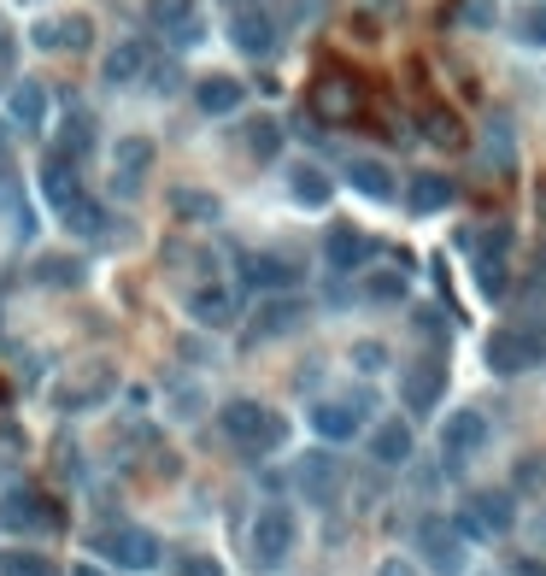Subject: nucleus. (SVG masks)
<instances>
[{"label":"nucleus","mask_w":546,"mask_h":576,"mask_svg":"<svg viewBox=\"0 0 546 576\" xmlns=\"http://www.w3.org/2000/svg\"><path fill=\"white\" fill-rule=\"evenodd\" d=\"M417 547H424V565L435 576H458V570H465V535H458V524H447V518H424V524H417Z\"/></svg>","instance_id":"nucleus-6"},{"label":"nucleus","mask_w":546,"mask_h":576,"mask_svg":"<svg viewBox=\"0 0 546 576\" xmlns=\"http://www.w3.org/2000/svg\"><path fill=\"white\" fill-rule=\"evenodd\" d=\"M195 107L206 118H224V112H236L241 107V82L236 77H200V89H195Z\"/></svg>","instance_id":"nucleus-21"},{"label":"nucleus","mask_w":546,"mask_h":576,"mask_svg":"<svg viewBox=\"0 0 546 576\" xmlns=\"http://www.w3.org/2000/svg\"><path fill=\"white\" fill-rule=\"evenodd\" d=\"M229 41H236L247 59H270L277 24H270V12H259V7H241V12H229Z\"/></svg>","instance_id":"nucleus-9"},{"label":"nucleus","mask_w":546,"mask_h":576,"mask_svg":"<svg viewBox=\"0 0 546 576\" xmlns=\"http://www.w3.org/2000/svg\"><path fill=\"white\" fill-rule=\"evenodd\" d=\"M236 265H241V282H254V288H294L300 282V271L277 254H241Z\"/></svg>","instance_id":"nucleus-18"},{"label":"nucleus","mask_w":546,"mask_h":576,"mask_svg":"<svg viewBox=\"0 0 546 576\" xmlns=\"http://www.w3.org/2000/svg\"><path fill=\"white\" fill-rule=\"evenodd\" d=\"M294 542H300V524H294L288 506H265L254 518V565L259 570H277L294 553Z\"/></svg>","instance_id":"nucleus-4"},{"label":"nucleus","mask_w":546,"mask_h":576,"mask_svg":"<svg viewBox=\"0 0 546 576\" xmlns=\"http://www.w3.org/2000/svg\"><path fill=\"white\" fill-rule=\"evenodd\" d=\"M517 576H546V565L540 559H517Z\"/></svg>","instance_id":"nucleus-47"},{"label":"nucleus","mask_w":546,"mask_h":576,"mask_svg":"<svg viewBox=\"0 0 546 576\" xmlns=\"http://www.w3.org/2000/svg\"><path fill=\"white\" fill-rule=\"evenodd\" d=\"M517 36H523V41H535V48H546V7L523 12V18H517Z\"/></svg>","instance_id":"nucleus-39"},{"label":"nucleus","mask_w":546,"mask_h":576,"mask_svg":"<svg viewBox=\"0 0 546 576\" xmlns=\"http://www.w3.org/2000/svg\"><path fill=\"white\" fill-rule=\"evenodd\" d=\"M177 212H182V218H218V200H212V195H188V189H182V195H177Z\"/></svg>","instance_id":"nucleus-36"},{"label":"nucleus","mask_w":546,"mask_h":576,"mask_svg":"<svg viewBox=\"0 0 546 576\" xmlns=\"http://www.w3.org/2000/svg\"><path fill=\"white\" fill-rule=\"evenodd\" d=\"M424 136L435 141V148H465V123H458L447 107H435V100L424 107Z\"/></svg>","instance_id":"nucleus-24"},{"label":"nucleus","mask_w":546,"mask_h":576,"mask_svg":"<svg viewBox=\"0 0 546 576\" xmlns=\"http://www.w3.org/2000/svg\"><path fill=\"white\" fill-rule=\"evenodd\" d=\"M517 524V500L506 488H482V494H470L465 500V512H458V535H506Z\"/></svg>","instance_id":"nucleus-5"},{"label":"nucleus","mask_w":546,"mask_h":576,"mask_svg":"<svg viewBox=\"0 0 546 576\" xmlns=\"http://www.w3.org/2000/svg\"><path fill=\"white\" fill-rule=\"evenodd\" d=\"M188 12H195V0H147V18H153L159 30H171V24H182Z\"/></svg>","instance_id":"nucleus-35"},{"label":"nucleus","mask_w":546,"mask_h":576,"mask_svg":"<svg viewBox=\"0 0 546 576\" xmlns=\"http://www.w3.org/2000/svg\"><path fill=\"white\" fill-rule=\"evenodd\" d=\"M36 189H41V200H48L59 218H66L71 206L82 200V182H77V171H71L66 159H53V153H48V165H41V182H36Z\"/></svg>","instance_id":"nucleus-14"},{"label":"nucleus","mask_w":546,"mask_h":576,"mask_svg":"<svg viewBox=\"0 0 546 576\" xmlns=\"http://www.w3.org/2000/svg\"><path fill=\"white\" fill-rule=\"evenodd\" d=\"M294 324H300V300H270L259 312V324H254V341L277 336V329H294Z\"/></svg>","instance_id":"nucleus-27"},{"label":"nucleus","mask_w":546,"mask_h":576,"mask_svg":"<svg viewBox=\"0 0 546 576\" xmlns=\"http://www.w3.org/2000/svg\"><path fill=\"white\" fill-rule=\"evenodd\" d=\"M200 41H206V24H200L195 12H188L182 24H171V48H200Z\"/></svg>","instance_id":"nucleus-37"},{"label":"nucleus","mask_w":546,"mask_h":576,"mask_svg":"<svg viewBox=\"0 0 546 576\" xmlns=\"http://www.w3.org/2000/svg\"><path fill=\"white\" fill-rule=\"evenodd\" d=\"M41 112H48V95H41V82H18V89H12V118L36 130Z\"/></svg>","instance_id":"nucleus-29"},{"label":"nucleus","mask_w":546,"mask_h":576,"mask_svg":"<svg viewBox=\"0 0 546 576\" xmlns=\"http://www.w3.org/2000/svg\"><path fill=\"white\" fill-rule=\"evenodd\" d=\"M335 488H341V465H335V453H306V459H300V494L311 506H335Z\"/></svg>","instance_id":"nucleus-10"},{"label":"nucleus","mask_w":546,"mask_h":576,"mask_svg":"<svg viewBox=\"0 0 546 576\" xmlns=\"http://www.w3.org/2000/svg\"><path fill=\"white\" fill-rule=\"evenodd\" d=\"M247 153H254V159H277L282 153L277 118H254V123H247Z\"/></svg>","instance_id":"nucleus-28"},{"label":"nucleus","mask_w":546,"mask_h":576,"mask_svg":"<svg viewBox=\"0 0 546 576\" xmlns=\"http://www.w3.org/2000/svg\"><path fill=\"white\" fill-rule=\"evenodd\" d=\"M95 553H107L118 570H153L159 565V535L153 529H136V524H112V529H95Z\"/></svg>","instance_id":"nucleus-2"},{"label":"nucleus","mask_w":546,"mask_h":576,"mask_svg":"<svg viewBox=\"0 0 546 576\" xmlns=\"http://www.w3.org/2000/svg\"><path fill=\"white\" fill-rule=\"evenodd\" d=\"M376 576H417L406 559H383V565H376Z\"/></svg>","instance_id":"nucleus-45"},{"label":"nucleus","mask_w":546,"mask_h":576,"mask_svg":"<svg viewBox=\"0 0 546 576\" xmlns=\"http://www.w3.org/2000/svg\"><path fill=\"white\" fill-rule=\"evenodd\" d=\"M0 576H59V565L48 553H30V547H7L0 553Z\"/></svg>","instance_id":"nucleus-25"},{"label":"nucleus","mask_w":546,"mask_h":576,"mask_svg":"<svg viewBox=\"0 0 546 576\" xmlns=\"http://www.w3.org/2000/svg\"><path fill=\"white\" fill-rule=\"evenodd\" d=\"M288 195L300 206H329V177L318 171V165H288Z\"/></svg>","instance_id":"nucleus-23"},{"label":"nucleus","mask_w":546,"mask_h":576,"mask_svg":"<svg viewBox=\"0 0 546 576\" xmlns=\"http://www.w3.org/2000/svg\"><path fill=\"white\" fill-rule=\"evenodd\" d=\"M376 259V241L365 230H353V224H329V236H324V265L335 277H353V271H365V265Z\"/></svg>","instance_id":"nucleus-7"},{"label":"nucleus","mask_w":546,"mask_h":576,"mask_svg":"<svg viewBox=\"0 0 546 576\" xmlns=\"http://www.w3.org/2000/svg\"><path fill=\"white\" fill-rule=\"evenodd\" d=\"M440 395H447V365H440V359H417V370L400 383V400L411 411H429Z\"/></svg>","instance_id":"nucleus-13"},{"label":"nucleus","mask_w":546,"mask_h":576,"mask_svg":"<svg viewBox=\"0 0 546 576\" xmlns=\"http://www.w3.org/2000/svg\"><path fill=\"white\" fill-rule=\"evenodd\" d=\"M512 483H517V488H540V483H546V453H529V459L517 465Z\"/></svg>","instance_id":"nucleus-38"},{"label":"nucleus","mask_w":546,"mask_h":576,"mask_svg":"<svg viewBox=\"0 0 546 576\" xmlns=\"http://www.w3.org/2000/svg\"><path fill=\"white\" fill-rule=\"evenodd\" d=\"M453 195H458V182H453L447 171H424V177H411L406 206H411L417 218H424V212H447V206H453Z\"/></svg>","instance_id":"nucleus-17"},{"label":"nucleus","mask_w":546,"mask_h":576,"mask_svg":"<svg viewBox=\"0 0 546 576\" xmlns=\"http://www.w3.org/2000/svg\"><path fill=\"white\" fill-rule=\"evenodd\" d=\"M66 224H71L77 236H100V230H107V212H100V206H89V200H77L71 212H66Z\"/></svg>","instance_id":"nucleus-34"},{"label":"nucleus","mask_w":546,"mask_h":576,"mask_svg":"<svg viewBox=\"0 0 546 576\" xmlns=\"http://www.w3.org/2000/svg\"><path fill=\"white\" fill-rule=\"evenodd\" d=\"M36 277H41V282H59V288H77V282H82V265H77V259H41Z\"/></svg>","instance_id":"nucleus-33"},{"label":"nucleus","mask_w":546,"mask_h":576,"mask_svg":"<svg viewBox=\"0 0 546 576\" xmlns=\"http://www.w3.org/2000/svg\"><path fill=\"white\" fill-rule=\"evenodd\" d=\"M147 165H153V141H141V136L118 141V177H141Z\"/></svg>","instance_id":"nucleus-32"},{"label":"nucleus","mask_w":546,"mask_h":576,"mask_svg":"<svg viewBox=\"0 0 546 576\" xmlns=\"http://www.w3.org/2000/svg\"><path fill=\"white\" fill-rule=\"evenodd\" d=\"M12 53H18V48H12V36H7V24H0V77H12Z\"/></svg>","instance_id":"nucleus-44"},{"label":"nucleus","mask_w":546,"mask_h":576,"mask_svg":"<svg viewBox=\"0 0 546 576\" xmlns=\"http://www.w3.org/2000/svg\"><path fill=\"white\" fill-rule=\"evenodd\" d=\"M311 429H318V441L341 447V441L359 436V406H347V400H318V406H311Z\"/></svg>","instance_id":"nucleus-15"},{"label":"nucleus","mask_w":546,"mask_h":576,"mask_svg":"<svg viewBox=\"0 0 546 576\" xmlns=\"http://www.w3.org/2000/svg\"><path fill=\"white\" fill-rule=\"evenodd\" d=\"M458 247H465L470 259H482V254H506V247H512V224H488V230H458Z\"/></svg>","instance_id":"nucleus-26"},{"label":"nucleus","mask_w":546,"mask_h":576,"mask_svg":"<svg viewBox=\"0 0 546 576\" xmlns=\"http://www.w3.org/2000/svg\"><path fill=\"white\" fill-rule=\"evenodd\" d=\"M482 359H488L499 377H517V370L546 359V329H494L488 347H482Z\"/></svg>","instance_id":"nucleus-3"},{"label":"nucleus","mask_w":546,"mask_h":576,"mask_svg":"<svg viewBox=\"0 0 546 576\" xmlns=\"http://www.w3.org/2000/svg\"><path fill=\"white\" fill-rule=\"evenodd\" d=\"M0 524L7 529H59V512H53V500L41 488L18 483L7 500H0Z\"/></svg>","instance_id":"nucleus-8"},{"label":"nucleus","mask_w":546,"mask_h":576,"mask_svg":"<svg viewBox=\"0 0 546 576\" xmlns=\"http://www.w3.org/2000/svg\"><path fill=\"white\" fill-rule=\"evenodd\" d=\"M482 441H488V418L470 406V411H453L447 424H440V453L447 459H465V453H476Z\"/></svg>","instance_id":"nucleus-11"},{"label":"nucleus","mask_w":546,"mask_h":576,"mask_svg":"<svg viewBox=\"0 0 546 576\" xmlns=\"http://www.w3.org/2000/svg\"><path fill=\"white\" fill-rule=\"evenodd\" d=\"M318 112H329V118H353V89L341 77H324L318 82Z\"/></svg>","instance_id":"nucleus-31"},{"label":"nucleus","mask_w":546,"mask_h":576,"mask_svg":"<svg viewBox=\"0 0 546 576\" xmlns=\"http://www.w3.org/2000/svg\"><path fill=\"white\" fill-rule=\"evenodd\" d=\"M147 66H153V48H147V41H123V48H112V53H107L100 77H107L112 89H123V82H136Z\"/></svg>","instance_id":"nucleus-20"},{"label":"nucleus","mask_w":546,"mask_h":576,"mask_svg":"<svg viewBox=\"0 0 546 576\" xmlns=\"http://www.w3.org/2000/svg\"><path fill=\"white\" fill-rule=\"evenodd\" d=\"M182 576H218V565H206V559H188Z\"/></svg>","instance_id":"nucleus-46"},{"label":"nucleus","mask_w":546,"mask_h":576,"mask_svg":"<svg viewBox=\"0 0 546 576\" xmlns=\"http://www.w3.org/2000/svg\"><path fill=\"white\" fill-rule=\"evenodd\" d=\"M53 36L66 41V48H89V24H82V18H66V24H59Z\"/></svg>","instance_id":"nucleus-42"},{"label":"nucleus","mask_w":546,"mask_h":576,"mask_svg":"<svg viewBox=\"0 0 546 576\" xmlns=\"http://www.w3.org/2000/svg\"><path fill=\"white\" fill-rule=\"evenodd\" d=\"M71 576H100V570H95V565H77V570H71Z\"/></svg>","instance_id":"nucleus-49"},{"label":"nucleus","mask_w":546,"mask_h":576,"mask_svg":"<svg viewBox=\"0 0 546 576\" xmlns=\"http://www.w3.org/2000/svg\"><path fill=\"white\" fill-rule=\"evenodd\" d=\"M370 295H376V300H400V295H406V277H400V271L370 277Z\"/></svg>","instance_id":"nucleus-41"},{"label":"nucleus","mask_w":546,"mask_h":576,"mask_svg":"<svg viewBox=\"0 0 546 576\" xmlns=\"http://www.w3.org/2000/svg\"><path fill=\"white\" fill-rule=\"evenodd\" d=\"M465 18H470L476 30H488L494 24V0H465Z\"/></svg>","instance_id":"nucleus-43"},{"label":"nucleus","mask_w":546,"mask_h":576,"mask_svg":"<svg viewBox=\"0 0 546 576\" xmlns=\"http://www.w3.org/2000/svg\"><path fill=\"white\" fill-rule=\"evenodd\" d=\"M370 453H376V465H406V459H411V429H406L400 418L376 424V436H370Z\"/></svg>","instance_id":"nucleus-22"},{"label":"nucleus","mask_w":546,"mask_h":576,"mask_svg":"<svg viewBox=\"0 0 546 576\" xmlns=\"http://www.w3.org/2000/svg\"><path fill=\"white\" fill-rule=\"evenodd\" d=\"M476 288H482L488 300L506 295V254H482V259H476Z\"/></svg>","instance_id":"nucleus-30"},{"label":"nucleus","mask_w":546,"mask_h":576,"mask_svg":"<svg viewBox=\"0 0 546 576\" xmlns=\"http://www.w3.org/2000/svg\"><path fill=\"white\" fill-rule=\"evenodd\" d=\"M224 436L241 441L247 453H270V447L288 441V418H282V411H270V406H259V400H229L224 406Z\"/></svg>","instance_id":"nucleus-1"},{"label":"nucleus","mask_w":546,"mask_h":576,"mask_svg":"<svg viewBox=\"0 0 546 576\" xmlns=\"http://www.w3.org/2000/svg\"><path fill=\"white\" fill-rule=\"evenodd\" d=\"M535 535H540V542H546V512H540V518H535Z\"/></svg>","instance_id":"nucleus-48"},{"label":"nucleus","mask_w":546,"mask_h":576,"mask_svg":"<svg viewBox=\"0 0 546 576\" xmlns=\"http://www.w3.org/2000/svg\"><path fill=\"white\" fill-rule=\"evenodd\" d=\"M188 318L206 324V329H229L241 318V306H236L229 288H195V295H188Z\"/></svg>","instance_id":"nucleus-16"},{"label":"nucleus","mask_w":546,"mask_h":576,"mask_svg":"<svg viewBox=\"0 0 546 576\" xmlns=\"http://www.w3.org/2000/svg\"><path fill=\"white\" fill-rule=\"evenodd\" d=\"M353 365H359V370H383L388 365V347L383 341H359V347H353Z\"/></svg>","instance_id":"nucleus-40"},{"label":"nucleus","mask_w":546,"mask_h":576,"mask_svg":"<svg viewBox=\"0 0 546 576\" xmlns=\"http://www.w3.org/2000/svg\"><path fill=\"white\" fill-rule=\"evenodd\" d=\"M347 182L365 200H394V195H400V182H394V171L383 159H347Z\"/></svg>","instance_id":"nucleus-19"},{"label":"nucleus","mask_w":546,"mask_h":576,"mask_svg":"<svg viewBox=\"0 0 546 576\" xmlns=\"http://www.w3.org/2000/svg\"><path fill=\"white\" fill-rule=\"evenodd\" d=\"M89 148H95V118L82 112V107H71L66 118H59V130H53V141H48V153H53V159H66V165H77Z\"/></svg>","instance_id":"nucleus-12"}]
</instances>
